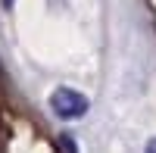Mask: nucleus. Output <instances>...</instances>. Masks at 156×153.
<instances>
[{
	"label": "nucleus",
	"mask_w": 156,
	"mask_h": 153,
	"mask_svg": "<svg viewBox=\"0 0 156 153\" xmlns=\"http://www.w3.org/2000/svg\"><path fill=\"white\" fill-rule=\"evenodd\" d=\"M12 3H16V0H3V9H9V6H12Z\"/></svg>",
	"instance_id": "nucleus-4"
},
{
	"label": "nucleus",
	"mask_w": 156,
	"mask_h": 153,
	"mask_svg": "<svg viewBox=\"0 0 156 153\" xmlns=\"http://www.w3.org/2000/svg\"><path fill=\"white\" fill-rule=\"evenodd\" d=\"M59 144H62V150H66V153H78L75 137H72V134H59Z\"/></svg>",
	"instance_id": "nucleus-2"
},
{
	"label": "nucleus",
	"mask_w": 156,
	"mask_h": 153,
	"mask_svg": "<svg viewBox=\"0 0 156 153\" xmlns=\"http://www.w3.org/2000/svg\"><path fill=\"white\" fill-rule=\"evenodd\" d=\"M87 97H81L78 91L72 87H56L53 94H50V109L56 112L59 119H81L87 112Z\"/></svg>",
	"instance_id": "nucleus-1"
},
{
	"label": "nucleus",
	"mask_w": 156,
	"mask_h": 153,
	"mask_svg": "<svg viewBox=\"0 0 156 153\" xmlns=\"http://www.w3.org/2000/svg\"><path fill=\"white\" fill-rule=\"evenodd\" d=\"M147 153H156V137H153V141H147Z\"/></svg>",
	"instance_id": "nucleus-3"
}]
</instances>
